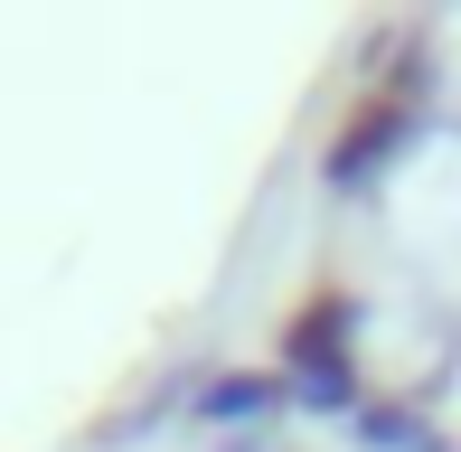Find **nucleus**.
Returning a JSON list of instances; mask_svg holds the SVG:
<instances>
[{"label": "nucleus", "instance_id": "obj_1", "mask_svg": "<svg viewBox=\"0 0 461 452\" xmlns=\"http://www.w3.org/2000/svg\"><path fill=\"white\" fill-rule=\"evenodd\" d=\"M283 367L302 386V405H348V386H358V367H348V302H311L283 339Z\"/></svg>", "mask_w": 461, "mask_h": 452}, {"label": "nucleus", "instance_id": "obj_2", "mask_svg": "<svg viewBox=\"0 0 461 452\" xmlns=\"http://www.w3.org/2000/svg\"><path fill=\"white\" fill-rule=\"evenodd\" d=\"M405 132H414V95H376V113L358 104V122H348V132H339V151H330V179H339V189H358V179H367L376 160L405 141Z\"/></svg>", "mask_w": 461, "mask_h": 452}, {"label": "nucleus", "instance_id": "obj_3", "mask_svg": "<svg viewBox=\"0 0 461 452\" xmlns=\"http://www.w3.org/2000/svg\"><path fill=\"white\" fill-rule=\"evenodd\" d=\"M274 405H283L274 377H217V386L198 396V415H207V424H245V415H274Z\"/></svg>", "mask_w": 461, "mask_h": 452}]
</instances>
